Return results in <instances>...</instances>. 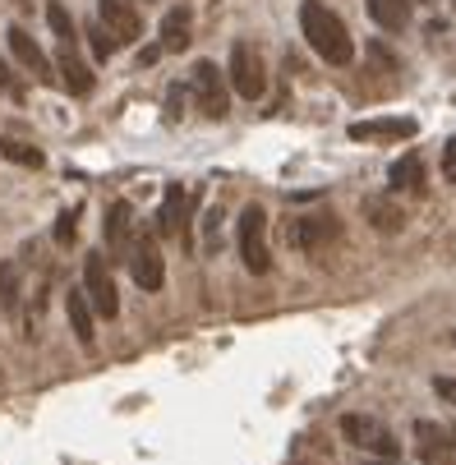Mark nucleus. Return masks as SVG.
Wrapping results in <instances>:
<instances>
[{
	"label": "nucleus",
	"mask_w": 456,
	"mask_h": 465,
	"mask_svg": "<svg viewBox=\"0 0 456 465\" xmlns=\"http://www.w3.org/2000/svg\"><path fill=\"white\" fill-rule=\"evenodd\" d=\"M300 33L309 42V51L328 65H351L355 61V42H351V29L337 10H328L323 0H305L300 5Z\"/></svg>",
	"instance_id": "obj_1"
},
{
	"label": "nucleus",
	"mask_w": 456,
	"mask_h": 465,
	"mask_svg": "<svg viewBox=\"0 0 456 465\" xmlns=\"http://www.w3.org/2000/svg\"><path fill=\"white\" fill-rule=\"evenodd\" d=\"M235 244H240V258H245V267L254 272V277H263V272L273 267V254H267V212L258 203H249L245 212H240Z\"/></svg>",
	"instance_id": "obj_2"
},
{
	"label": "nucleus",
	"mask_w": 456,
	"mask_h": 465,
	"mask_svg": "<svg viewBox=\"0 0 456 465\" xmlns=\"http://www.w3.org/2000/svg\"><path fill=\"white\" fill-rule=\"evenodd\" d=\"M226 84L235 88V97H245V102H258L267 93V69H263V56H258L254 42H235L231 46Z\"/></svg>",
	"instance_id": "obj_3"
},
{
	"label": "nucleus",
	"mask_w": 456,
	"mask_h": 465,
	"mask_svg": "<svg viewBox=\"0 0 456 465\" xmlns=\"http://www.w3.org/2000/svg\"><path fill=\"white\" fill-rule=\"evenodd\" d=\"M341 437L351 447H360V452L383 456V461H396V452H401V443L392 437V428L383 420H373V415H341Z\"/></svg>",
	"instance_id": "obj_4"
},
{
	"label": "nucleus",
	"mask_w": 456,
	"mask_h": 465,
	"mask_svg": "<svg viewBox=\"0 0 456 465\" xmlns=\"http://www.w3.org/2000/svg\"><path fill=\"white\" fill-rule=\"evenodd\" d=\"M84 295H88V305H93L97 318H116V314H120L116 277H111V267H106L102 254H88V258H84Z\"/></svg>",
	"instance_id": "obj_5"
},
{
	"label": "nucleus",
	"mask_w": 456,
	"mask_h": 465,
	"mask_svg": "<svg viewBox=\"0 0 456 465\" xmlns=\"http://www.w3.org/2000/svg\"><path fill=\"white\" fill-rule=\"evenodd\" d=\"M194 97H199V111L208 120H222L226 106H231V93H226V78L212 61H199L194 65Z\"/></svg>",
	"instance_id": "obj_6"
},
{
	"label": "nucleus",
	"mask_w": 456,
	"mask_h": 465,
	"mask_svg": "<svg viewBox=\"0 0 456 465\" xmlns=\"http://www.w3.org/2000/svg\"><path fill=\"white\" fill-rule=\"evenodd\" d=\"M97 19L111 29V37L120 46L143 37V19H139V10H134V0H97Z\"/></svg>",
	"instance_id": "obj_7"
},
{
	"label": "nucleus",
	"mask_w": 456,
	"mask_h": 465,
	"mask_svg": "<svg viewBox=\"0 0 456 465\" xmlns=\"http://www.w3.org/2000/svg\"><path fill=\"white\" fill-rule=\"evenodd\" d=\"M355 143H401V139H415V120L411 116H383V120H355L351 129Z\"/></svg>",
	"instance_id": "obj_8"
},
{
	"label": "nucleus",
	"mask_w": 456,
	"mask_h": 465,
	"mask_svg": "<svg viewBox=\"0 0 456 465\" xmlns=\"http://www.w3.org/2000/svg\"><path fill=\"white\" fill-rule=\"evenodd\" d=\"M129 277L139 281L143 290H162L167 267H162V254H157V244H152V240H139V244L129 249Z\"/></svg>",
	"instance_id": "obj_9"
},
{
	"label": "nucleus",
	"mask_w": 456,
	"mask_h": 465,
	"mask_svg": "<svg viewBox=\"0 0 456 465\" xmlns=\"http://www.w3.org/2000/svg\"><path fill=\"white\" fill-rule=\"evenodd\" d=\"M415 447H419V461L424 465H447V456L456 452L452 428H443L434 420H415Z\"/></svg>",
	"instance_id": "obj_10"
},
{
	"label": "nucleus",
	"mask_w": 456,
	"mask_h": 465,
	"mask_svg": "<svg viewBox=\"0 0 456 465\" xmlns=\"http://www.w3.org/2000/svg\"><path fill=\"white\" fill-rule=\"evenodd\" d=\"M10 51H14V61L23 65V69H33L42 84H51V78H56V69H51V61H46V51L23 33V29H10Z\"/></svg>",
	"instance_id": "obj_11"
},
{
	"label": "nucleus",
	"mask_w": 456,
	"mask_h": 465,
	"mask_svg": "<svg viewBox=\"0 0 456 465\" xmlns=\"http://www.w3.org/2000/svg\"><path fill=\"white\" fill-rule=\"evenodd\" d=\"M65 318H69V327H74L78 346H93V341H97V314H93V305H88L84 286L65 295Z\"/></svg>",
	"instance_id": "obj_12"
},
{
	"label": "nucleus",
	"mask_w": 456,
	"mask_h": 465,
	"mask_svg": "<svg viewBox=\"0 0 456 465\" xmlns=\"http://www.w3.org/2000/svg\"><path fill=\"white\" fill-rule=\"evenodd\" d=\"M415 0H364V10H369V19L379 23L383 33H406L411 29V10Z\"/></svg>",
	"instance_id": "obj_13"
},
{
	"label": "nucleus",
	"mask_w": 456,
	"mask_h": 465,
	"mask_svg": "<svg viewBox=\"0 0 456 465\" xmlns=\"http://www.w3.org/2000/svg\"><path fill=\"white\" fill-rule=\"evenodd\" d=\"M290 240L300 244V249L314 254V249H323V244L337 240V222H332V216H305V222H295Z\"/></svg>",
	"instance_id": "obj_14"
},
{
	"label": "nucleus",
	"mask_w": 456,
	"mask_h": 465,
	"mask_svg": "<svg viewBox=\"0 0 456 465\" xmlns=\"http://www.w3.org/2000/svg\"><path fill=\"white\" fill-rule=\"evenodd\" d=\"M184 212H190V194H184V184H171L162 208H157V231L162 235H175L184 226Z\"/></svg>",
	"instance_id": "obj_15"
},
{
	"label": "nucleus",
	"mask_w": 456,
	"mask_h": 465,
	"mask_svg": "<svg viewBox=\"0 0 456 465\" xmlns=\"http://www.w3.org/2000/svg\"><path fill=\"white\" fill-rule=\"evenodd\" d=\"M419 180H424V157H419V152H401L392 167H387V184L396 189V194L419 189Z\"/></svg>",
	"instance_id": "obj_16"
},
{
	"label": "nucleus",
	"mask_w": 456,
	"mask_h": 465,
	"mask_svg": "<svg viewBox=\"0 0 456 465\" xmlns=\"http://www.w3.org/2000/svg\"><path fill=\"white\" fill-rule=\"evenodd\" d=\"M61 84H65L74 97H88V93H93V69L74 56V46H61Z\"/></svg>",
	"instance_id": "obj_17"
},
{
	"label": "nucleus",
	"mask_w": 456,
	"mask_h": 465,
	"mask_svg": "<svg viewBox=\"0 0 456 465\" xmlns=\"http://www.w3.org/2000/svg\"><path fill=\"white\" fill-rule=\"evenodd\" d=\"M190 23H194L190 5L167 10V19H162V51H184V46H190Z\"/></svg>",
	"instance_id": "obj_18"
},
{
	"label": "nucleus",
	"mask_w": 456,
	"mask_h": 465,
	"mask_svg": "<svg viewBox=\"0 0 456 465\" xmlns=\"http://www.w3.org/2000/svg\"><path fill=\"white\" fill-rule=\"evenodd\" d=\"M364 216H369L373 231H387V235H396L401 226H406L401 208H396V203H383V199H364Z\"/></svg>",
	"instance_id": "obj_19"
},
{
	"label": "nucleus",
	"mask_w": 456,
	"mask_h": 465,
	"mask_svg": "<svg viewBox=\"0 0 456 465\" xmlns=\"http://www.w3.org/2000/svg\"><path fill=\"white\" fill-rule=\"evenodd\" d=\"M19 295H23V272L19 263H0V309L5 314H19Z\"/></svg>",
	"instance_id": "obj_20"
},
{
	"label": "nucleus",
	"mask_w": 456,
	"mask_h": 465,
	"mask_svg": "<svg viewBox=\"0 0 456 465\" xmlns=\"http://www.w3.org/2000/svg\"><path fill=\"white\" fill-rule=\"evenodd\" d=\"M129 203H111V208H106V244H111V249H125V244H129Z\"/></svg>",
	"instance_id": "obj_21"
},
{
	"label": "nucleus",
	"mask_w": 456,
	"mask_h": 465,
	"mask_svg": "<svg viewBox=\"0 0 456 465\" xmlns=\"http://www.w3.org/2000/svg\"><path fill=\"white\" fill-rule=\"evenodd\" d=\"M46 23H51V33L61 37V46H78V29H74V14L61 5V0H51L46 5Z\"/></svg>",
	"instance_id": "obj_22"
},
{
	"label": "nucleus",
	"mask_w": 456,
	"mask_h": 465,
	"mask_svg": "<svg viewBox=\"0 0 456 465\" xmlns=\"http://www.w3.org/2000/svg\"><path fill=\"white\" fill-rule=\"evenodd\" d=\"M88 46H93V56H97V61H111L120 42H116L111 29H106V23L97 19V23H88Z\"/></svg>",
	"instance_id": "obj_23"
},
{
	"label": "nucleus",
	"mask_w": 456,
	"mask_h": 465,
	"mask_svg": "<svg viewBox=\"0 0 456 465\" xmlns=\"http://www.w3.org/2000/svg\"><path fill=\"white\" fill-rule=\"evenodd\" d=\"M0 152H5L10 161H19V167H42V152L37 148H28V143H0Z\"/></svg>",
	"instance_id": "obj_24"
},
{
	"label": "nucleus",
	"mask_w": 456,
	"mask_h": 465,
	"mask_svg": "<svg viewBox=\"0 0 456 465\" xmlns=\"http://www.w3.org/2000/svg\"><path fill=\"white\" fill-rule=\"evenodd\" d=\"M443 175H447V184H456V139H447V148H443Z\"/></svg>",
	"instance_id": "obj_25"
},
{
	"label": "nucleus",
	"mask_w": 456,
	"mask_h": 465,
	"mask_svg": "<svg viewBox=\"0 0 456 465\" xmlns=\"http://www.w3.org/2000/svg\"><path fill=\"white\" fill-rule=\"evenodd\" d=\"M56 240L61 244H74V212H65L61 222H56Z\"/></svg>",
	"instance_id": "obj_26"
},
{
	"label": "nucleus",
	"mask_w": 456,
	"mask_h": 465,
	"mask_svg": "<svg viewBox=\"0 0 456 465\" xmlns=\"http://www.w3.org/2000/svg\"><path fill=\"white\" fill-rule=\"evenodd\" d=\"M434 392L447 396V401H456V382H452V378H438V382H434Z\"/></svg>",
	"instance_id": "obj_27"
},
{
	"label": "nucleus",
	"mask_w": 456,
	"mask_h": 465,
	"mask_svg": "<svg viewBox=\"0 0 456 465\" xmlns=\"http://www.w3.org/2000/svg\"><path fill=\"white\" fill-rule=\"evenodd\" d=\"M0 88H14V74H10V65L0 61Z\"/></svg>",
	"instance_id": "obj_28"
},
{
	"label": "nucleus",
	"mask_w": 456,
	"mask_h": 465,
	"mask_svg": "<svg viewBox=\"0 0 456 465\" xmlns=\"http://www.w3.org/2000/svg\"><path fill=\"white\" fill-rule=\"evenodd\" d=\"M369 465H396V461H383V456H373V461H369Z\"/></svg>",
	"instance_id": "obj_29"
},
{
	"label": "nucleus",
	"mask_w": 456,
	"mask_h": 465,
	"mask_svg": "<svg viewBox=\"0 0 456 465\" xmlns=\"http://www.w3.org/2000/svg\"><path fill=\"white\" fill-rule=\"evenodd\" d=\"M419 5H434V0H419Z\"/></svg>",
	"instance_id": "obj_30"
},
{
	"label": "nucleus",
	"mask_w": 456,
	"mask_h": 465,
	"mask_svg": "<svg viewBox=\"0 0 456 465\" xmlns=\"http://www.w3.org/2000/svg\"><path fill=\"white\" fill-rule=\"evenodd\" d=\"M452 443H456V428H452Z\"/></svg>",
	"instance_id": "obj_31"
},
{
	"label": "nucleus",
	"mask_w": 456,
	"mask_h": 465,
	"mask_svg": "<svg viewBox=\"0 0 456 465\" xmlns=\"http://www.w3.org/2000/svg\"><path fill=\"white\" fill-rule=\"evenodd\" d=\"M452 346H456V332H452Z\"/></svg>",
	"instance_id": "obj_32"
},
{
	"label": "nucleus",
	"mask_w": 456,
	"mask_h": 465,
	"mask_svg": "<svg viewBox=\"0 0 456 465\" xmlns=\"http://www.w3.org/2000/svg\"><path fill=\"white\" fill-rule=\"evenodd\" d=\"M452 5H456V0H452Z\"/></svg>",
	"instance_id": "obj_33"
}]
</instances>
